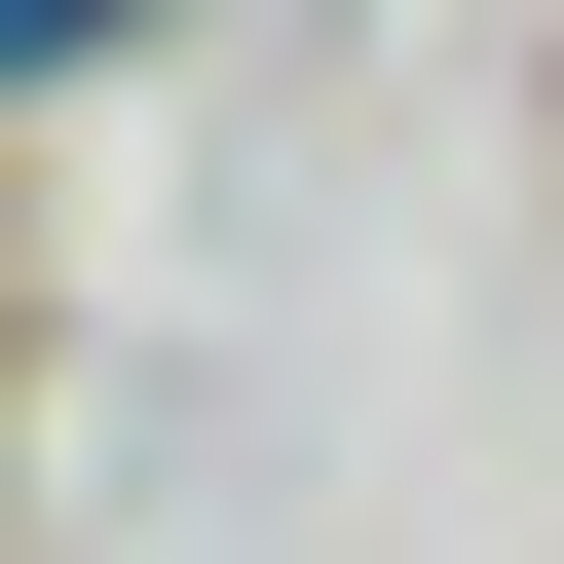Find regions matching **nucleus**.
<instances>
[{
  "instance_id": "f257e3e1",
  "label": "nucleus",
  "mask_w": 564,
  "mask_h": 564,
  "mask_svg": "<svg viewBox=\"0 0 564 564\" xmlns=\"http://www.w3.org/2000/svg\"><path fill=\"white\" fill-rule=\"evenodd\" d=\"M76 39H113V0H0V76H76Z\"/></svg>"
}]
</instances>
